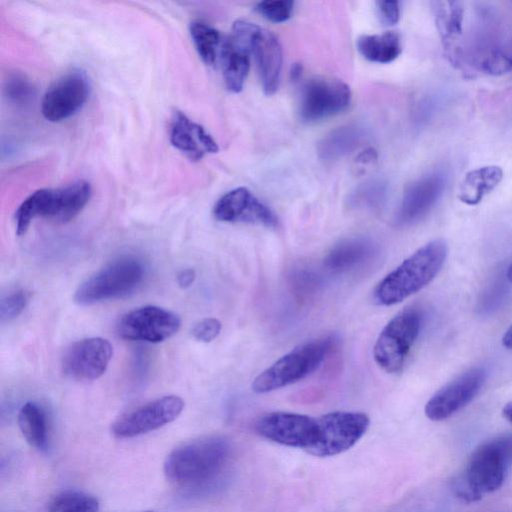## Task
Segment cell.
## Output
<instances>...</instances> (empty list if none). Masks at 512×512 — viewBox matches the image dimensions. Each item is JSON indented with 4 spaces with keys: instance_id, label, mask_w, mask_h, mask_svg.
Returning <instances> with one entry per match:
<instances>
[{
    "instance_id": "28",
    "label": "cell",
    "mask_w": 512,
    "mask_h": 512,
    "mask_svg": "<svg viewBox=\"0 0 512 512\" xmlns=\"http://www.w3.org/2000/svg\"><path fill=\"white\" fill-rule=\"evenodd\" d=\"M99 501L93 495L82 491L67 490L57 494L46 512H98Z\"/></svg>"
},
{
    "instance_id": "15",
    "label": "cell",
    "mask_w": 512,
    "mask_h": 512,
    "mask_svg": "<svg viewBox=\"0 0 512 512\" xmlns=\"http://www.w3.org/2000/svg\"><path fill=\"white\" fill-rule=\"evenodd\" d=\"M89 94L86 74L73 70L58 78L45 92L41 112L50 122H59L74 115L85 104Z\"/></svg>"
},
{
    "instance_id": "7",
    "label": "cell",
    "mask_w": 512,
    "mask_h": 512,
    "mask_svg": "<svg viewBox=\"0 0 512 512\" xmlns=\"http://www.w3.org/2000/svg\"><path fill=\"white\" fill-rule=\"evenodd\" d=\"M91 193V185L85 180H77L55 189H39L21 203L20 213L28 221L43 217L57 223H66L82 211Z\"/></svg>"
},
{
    "instance_id": "29",
    "label": "cell",
    "mask_w": 512,
    "mask_h": 512,
    "mask_svg": "<svg viewBox=\"0 0 512 512\" xmlns=\"http://www.w3.org/2000/svg\"><path fill=\"white\" fill-rule=\"evenodd\" d=\"M387 188L381 180L362 183L350 195L349 202L354 207L374 209L384 202Z\"/></svg>"
},
{
    "instance_id": "6",
    "label": "cell",
    "mask_w": 512,
    "mask_h": 512,
    "mask_svg": "<svg viewBox=\"0 0 512 512\" xmlns=\"http://www.w3.org/2000/svg\"><path fill=\"white\" fill-rule=\"evenodd\" d=\"M423 315L417 307H407L396 314L382 329L373 348L377 365L389 374L404 367L419 336Z\"/></svg>"
},
{
    "instance_id": "20",
    "label": "cell",
    "mask_w": 512,
    "mask_h": 512,
    "mask_svg": "<svg viewBox=\"0 0 512 512\" xmlns=\"http://www.w3.org/2000/svg\"><path fill=\"white\" fill-rule=\"evenodd\" d=\"M377 253V245L368 237H351L341 240L328 251L323 260L324 268L333 274H343L362 267Z\"/></svg>"
},
{
    "instance_id": "4",
    "label": "cell",
    "mask_w": 512,
    "mask_h": 512,
    "mask_svg": "<svg viewBox=\"0 0 512 512\" xmlns=\"http://www.w3.org/2000/svg\"><path fill=\"white\" fill-rule=\"evenodd\" d=\"M338 343L337 336L328 335L298 345L257 375L252 390L264 394L301 381L322 365Z\"/></svg>"
},
{
    "instance_id": "30",
    "label": "cell",
    "mask_w": 512,
    "mask_h": 512,
    "mask_svg": "<svg viewBox=\"0 0 512 512\" xmlns=\"http://www.w3.org/2000/svg\"><path fill=\"white\" fill-rule=\"evenodd\" d=\"M293 7L294 2L290 0H266L258 2L255 10L266 20L282 23L291 17Z\"/></svg>"
},
{
    "instance_id": "23",
    "label": "cell",
    "mask_w": 512,
    "mask_h": 512,
    "mask_svg": "<svg viewBox=\"0 0 512 512\" xmlns=\"http://www.w3.org/2000/svg\"><path fill=\"white\" fill-rule=\"evenodd\" d=\"M365 137L363 127L349 124L329 132L319 142L317 151L321 159L331 161L351 153Z\"/></svg>"
},
{
    "instance_id": "26",
    "label": "cell",
    "mask_w": 512,
    "mask_h": 512,
    "mask_svg": "<svg viewBox=\"0 0 512 512\" xmlns=\"http://www.w3.org/2000/svg\"><path fill=\"white\" fill-rule=\"evenodd\" d=\"M435 23L443 42H451L462 33L464 8L459 1L432 3Z\"/></svg>"
},
{
    "instance_id": "43",
    "label": "cell",
    "mask_w": 512,
    "mask_h": 512,
    "mask_svg": "<svg viewBox=\"0 0 512 512\" xmlns=\"http://www.w3.org/2000/svg\"><path fill=\"white\" fill-rule=\"evenodd\" d=\"M143 512H157V511H143Z\"/></svg>"
},
{
    "instance_id": "22",
    "label": "cell",
    "mask_w": 512,
    "mask_h": 512,
    "mask_svg": "<svg viewBox=\"0 0 512 512\" xmlns=\"http://www.w3.org/2000/svg\"><path fill=\"white\" fill-rule=\"evenodd\" d=\"M503 170L497 165H486L469 171L463 178L458 198L467 205H477L502 181Z\"/></svg>"
},
{
    "instance_id": "17",
    "label": "cell",
    "mask_w": 512,
    "mask_h": 512,
    "mask_svg": "<svg viewBox=\"0 0 512 512\" xmlns=\"http://www.w3.org/2000/svg\"><path fill=\"white\" fill-rule=\"evenodd\" d=\"M215 219L228 223H248L274 228L278 219L274 212L246 187L225 193L213 208Z\"/></svg>"
},
{
    "instance_id": "19",
    "label": "cell",
    "mask_w": 512,
    "mask_h": 512,
    "mask_svg": "<svg viewBox=\"0 0 512 512\" xmlns=\"http://www.w3.org/2000/svg\"><path fill=\"white\" fill-rule=\"evenodd\" d=\"M170 142L192 161H198L205 154L216 153L219 150L213 137L200 124L189 119L181 111L173 113Z\"/></svg>"
},
{
    "instance_id": "18",
    "label": "cell",
    "mask_w": 512,
    "mask_h": 512,
    "mask_svg": "<svg viewBox=\"0 0 512 512\" xmlns=\"http://www.w3.org/2000/svg\"><path fill=\"white\" fill-rule=\"evenodd\" d=\"M446 181L443 172L435 171L412 182L404 191L396 211L395 225L407 226L423 218L440 199Z\"/></svg>"
},
{
    "instance_id": "21",
    "label": "cell",
    "mask_w": 512,
    "mask_h": 512,
    "mask_svg": "<svg viewBox=\"0 0 512 512\" xmlns=\"http://www.w3.org/2000/svg\"><path fill=\"white\" fill-rule=\"evenodd\" d=\"M248 45L232 34L222 40L219 60L226 88L234 93L243 89L250 67Z\"/></svg>"
},
{
    "instance_id": "2",
    "label": "cell",
    "mask_w": 512,
    "mask_h": 512,
    "mask_svg": "<svg viewBox=\"0 0 512 512\" xmlns=\"http://www.w3.org/2000/svg\"><path fill=\"white\" fill-rule=\"evenodd\" d=\"M446 256L447 246L440 239L423 245L376 285L374 303L392 306L417 293L435 278Z\"/></svg>"
},
{
    "instance_id": "37",
    "label": "cell",
    "mask_w": 512,
    "mask_h": 512,
    "mask_svg": "<svg viewBox=\"0 0 512 512\" xmlns=\"http://www.w3.org/2000/svg\"><path fill=\"white\" fill-rule=\"evenodd\" d=\"M196 273L191 268H186L178 272L176 276L177 284L180 288H189L195 281Z\"/></svg>"
},
{
    "instance_id": "10",
    "label": "cell",
    "mask_w": 512,
    "mask_h": 512,
    "mask_svg": "<svg viewBox=\"0 0 512 512\" xmlns=\"http://www.w3.org/2000/svg\"><path fill=\"white\" fill-rule=\"evenodd\" d=\"M350 101V88L343 81L326 77L311 78L300 91L299 116L308 123L318 122L346 110Z\"/></svg>"
},
{
    "instance_id": "31",
    "label": "cell",
    "mask_w": 512,
    "mask_h": 512,
    "mask_svg": "<svg viewBox=\"0 0 512 512\" xmlns=\"http://www.w3.org/2000/svg\"><path fill=\"white\" fill-rule=\"evenodd\" d=\"M5 91L8 99L16 104L26 103L34 95L33 85L25 75L20 73H15L8 78Z\"/></svg>"
},
{
    "instance_id": "42",
    "label": "cell",
    "mask_w": 512,
    "mask_h": 512,
    "mask_svg": "<svg viewBox=\"0 0 512 512\" xmlns=\"http://www.w3.org/2000/svg\"><path fill=\"white\" fill-rule=\"evenodd\" d=\"M506 278L512 283V263L508 266L506 271Z\"/></svg>"
},
{
    "instance_id": "34",
    "label": "cell",
    "mask_w": 512,
    "mask_h": 512,
    "mask_svg": "<svg viewBox=\"0 0 512 512\" xmlns=\"http://www.w3.org/2000/svg\"><path fill=\"white\" fill-rule=\"evenodd\" d=\"M222 329L221 322L216 318H204L191 329L193 338L202 343H210L218 337Z\"/></svg>"
},
{
    "instance_id": "32",
    "label": "cell",
    "mask_w": 512,
    "mask_h": 512,
    "mask_svg": "<svg viewBox=\"0 0 512 512\" xmlns=\"http://www.w3.org/2000/svg\"><path fill=\"white\" fill-rule=\"evenodd\" d=\"M482 71L498 76L512 70V55L501 49L490 50L480 61Z\"/></svg>"
},
{
    "instance_id": "35",
    "label": "cell",
    "mask_w": 512,
    "mask_h": 512,
    "mask_svg": "<svg viewBox=\"0 0 512 512\" xmlns=\"http://www.w3.org/2000/svg\"><path fill=\"white\" fill-rule=\"evenodd\" d=\"M319 285V275L310 270H300L294 275V286L301 295H307Z\"/></svg>"
},
{
    "instance_id": "11",
    "label": "cell",
    "mask_w": 512,
    "mask_h": 512,
    "mask_svg": "<svg viewBox=\"0 0 512 512\" xmlns=\"http://www.w3.org/2000/svg\"><path fill=\"white\" fill-rule=\"evenodd\" d=\"M181 326L177 314L148 305L124 314L117 323L118 335L126 340L160 343L174 336Z\"/></svg>"
},
{
    "instance_id": "16",
    "label": "cell",
    "mask_w": 512,
    "mask_h": 512,
    "mask_svg": "<svg viewBox=\"0 0 512 512\" xmlns=\"http://www.w3.org/2000/svg\"><path fill=\"white\" fill-rule=\"evenodd\" d=\"M111 343L101 337H89L72 343L62 357L63 372L76 380L101 377L112 358Z\"/></svg>"
},
{
    "instance_id": "39",
    "label": "cell",
    "mask_w": 512,
    "mask_h": 512,
    "mask_svg": "<svg viewBox=\"0 0 512 512\" xmlns=\"http://www.w3.org/2000/svg\"><path fill=\"white\" fill-rule=\"evenodd\" d=\"M502 344L507 349L512 350V325L504 333L502 337Z\"/></svg>"
},
{
    "instance_id": "41",
    "label": "cell",
    "mask_w": 512,
    "mask_h": 512,
    "mask_svg": "<svg viewBox=\"0 0 512 512\" xmlns=\"http://www.w3.org/2000/svg\"><path fill=\"white\" fill-rule=\"evenodd\" d=\"M505 419L512 423V401L507 403L502 410Z\"/></svg>"
},
{
    "instance_id": "3",
    "label": "cell",
    "mask_w": 512,
    "mask_h": 512,
    "mask_svg": "<svg viewBox=\"0 0 512 512\" xmlns=\"http://www.w3.org/2000/svg\"><path fill=\"white\" fill-rule=\"evenodd\" d=\"M512 464V433L479 446L456 483L457 495L467 502L499 489Z\"/></svg>"
},
{
    "instance_id": "1",
    "label": "cell",
    "mask_w": 512,
    "mask_h": 512,
    "mask_svg": "<svg viewBox=\"0 0 512 512\" xmlns=\"http://www.w3.org/2000/svg\"><path fill=\"white\" fill-rule=\"evenodd\" d=\"M232 459V447L223 436L209 435L185 442L165 459L164 473L189 491L212 488L222 480Z\"/></svg>"
},
{
    "instance_id": "13",
    "label": "cell",
    "mask_w": 512,
    "mask_h": 512,
    "mask_svg": "<svg viewBox=\"0 0 512 512\" xmlns=\"http://www.w3.org/2000/svg\"><path fill=\"white\" fill-rule=\"evenodd\" d=\"M255 431L281 445L306 450L319 437L318 417L291 412H270L258 418Z\"/></svg>"
},
{
    "instance_id": "36",
    "label": "cell",
    "mask_w": 512,
    "mask_h": 512,
    "mask_svg": "<svg viewBox=\"0 0 512 512\" xmlns=\"http://www.w3.org/2000/svg\"><path fill=\"white\" fill-rule=\"evenodd\" d=\"M377 9L381 21L386 25H394L400 19L401 8L398 1L377 2Z\"/></svg>"
},
{
    "instance_id": "24",
    "label": "cell",
    "mask_w": 512,
    "mask_h": 512,
    "mask_svg": "<svg viewBox=\"0 0 512 512\" xmlns=\"http://www.w3.org/2000/svg\"><path fill=\"white\" fill-rule=\"evenodd\" d=\"M18 425L25 440L38 450L48 445V421L45 410L34 401L24 403L18 412Z\"/></svg>"
},
{
    "instance_id": "14",
    "label": "cell",
    "mask_w": 512,
    "mask_h": 512,
    "mask_svg": "<svg viewBox=\"0 0 512 512\" xmlns=\"http://www.w3.org/2000/svg\"><path fill=\"white\" fill-rule=\"evenodd\" d=\"M486 380L483 367H473L440 388L426 403L425 415L432 421L452 416L479 393Z\"/></svg>"
},
{
    "instance_id": "27",
    "label": "cell",
    "mask_w": 512,
    "mask_h": 512,
    "mask_svg": "<svg viewBox=\"0 0 512 512\" xmlns=\"http://www.w3.org/2000/svg\"><path fill=\"white\" fill-rule=\"evenodd\" d=\"M190 35L202 61L214 65L219 58L223 40L220 33L207 23L194 21L190 24Z\"/></svg>"
},
{
    "instance_id": "5",
    "label": "cell",
    "mask_w": 512,
    "mask_h": 512,
    "mask_svg": "<svg viewBox=\"0 0 512 512\" xmlns=\"http://www.w3.org/2000/svg\"><path fill=\"white\" fill-rule=\"evenodd\" d=\"M145 267L133 256H121L83 281L74 293V302L81 306L129 295L143 282Z\"/></svg>"
},
{
    "instance_id": "9",
    "label": "cell",
    "mask_w": 512,
    "mask_h": 512,
    "mask_svg": "<svg viewBox=\"0 0 512 512\" xmlns=\"http://www.w3.org/2000/svg\"><path fill=\"white\" fill-rule=\"evenodd\" d=\"M319 437L306 449L317 457L340 454L354 446L367 431L370 419L362 412L334 411L318 417Z\"/></svg>"
},
{
    "instance_id": "25",
    "label": "cell",
    "mask_w": 512,
    "mask_h": 512,
    "mask_svg": "<svg viewBox=\"0 0 512 512\" xmlns=\"http://www.w3.org/2000/svg\"><path fill=\"white\" fill-rule=\"evenodd\" d=\"M357 49L367 60L385 64L394 61L401 54L402 43L398 33L389 31L360 36Z\"/></svg>"
},
{
    "instance_id": "38",
    "label": "cell",
    "mask_w": 512,
    "mask_h": 512,
    "mask_svg": "<svg viewBox=\"0 0 512 512\" xmlns=\"http://www.w3.org/2000/svg\"><path fill=\"white\" fill-rule=\"evenodd\" d=\"M374 159H376V153L373 150H366L358 156V161L361 163H368Z\"/></svg>"
},
{
    "instance_id": "40",
    "label": "cell",
    "mask_w": 512,
    "mask_h": 512,
    "mask_svg": "<svg viewBox=\"0 0 512 512\" xmlns=\"http://www.w3.org/2000/svg\"><path fill=\"white\" fill-rule=\"evenodd\" d=\"M302 71H303V68H302L301 64H299V63L293 64V66L291 67V71H290L291 78L295 81L298 80L301 77Z\"/></svg>"
},
{
    "instance_id": "8",
    "label": "cell",
    "mask_w": 512,
    "mask_h": 512,
    "mask_svg": "<svg viewBox=\"0 0 512 512\" xmlns=\"http://www.w3.org/2000/svg\"><path fill=\"white\" fill-rule=\"evenodd\" d=\"M232 35L248 45L265 94H274L280 84L283 60L278 38L272 32L245 20L234 22Z\"/></svg>"
},
{
    "instance_id": "12",
    "label": "cell",
    "mask_w": 512,
    "mask_h": 512,
    "mask_svg": "<svg viewBox=\"0 0 512 512\" xmlns=\"http://www.w3.org/2000/svg\"><path fill=\"white\" fill-rule=\"evenodd\" d=\"M184 405L183 399L176 395L156 398L119 417L111 431L118 438L146 434L177 419Z\"/></svg>"
},
{
    "instance_id": "33",
    "label": "cell",
    "mask_w": 512,
    "mask_h": 512,
    "mask_svg": "<svg viewBox=\"0 0 512 512\" xmlns=\"http://www.w3.org/2000/svg\"><path fill=\"white\" fill-rule=\"evenodd\" d=\"M28 297L23 290H14L2 297L0 302V318L2 322L17 318L25 309Z\"/></svg>"
}]
</instances>
